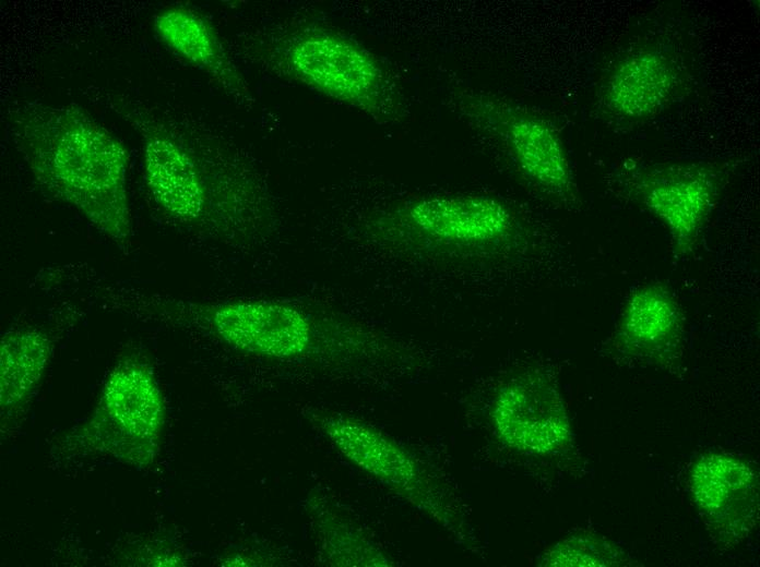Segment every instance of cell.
Here are the masks:
<instances>
[{
	"instance_id": "cell-1",
	"label": "cell",
	"mask_w": 760,
	"mask_h": 567,
	"mask_svg": "<svg viewBox=\"0 0 760 567\" xmlns=\"http://www.w3.org/2000/svg\"><path fill=\"white\" fill-rule=\"evenodd\" d=\"M9 137L36 182L124 248L132 236L124 144L75 105L22 100L7 112Z\"/></svg>"
},
{
	"instance_id": "cell-2",
	"label": "cell",
	"mask_w": 760,
	"mask_h": 567,
	"mask_svg": "<svg viewBox=\"0 0 760 567\" xmlns=\"http://www.w3.org/2000/svg\"><path fill=\"white\" fill-rule=\"evenodd\" d=\"M295 79L330 98L376 116L394 108V92L378 61L353 40L326 31L293 39L285 51Z\"/></svg>"
},
{
	"instance_id": "cell-3",
	"label": "cell",
	"mask_w": 760,
	"mask_h": 567,
	"mask_svg": "<svg viewBox=\"0 0 760 567\" xmlns=\"http://www.w3.org/2000/svg\"><path fill=\"white\" fill-rule=\"evenodd\" d=\"M116 110L139 133L144 180L155 204L180 222L200 220L207 190L192 154L154 111L128 100H118Z\"/></svg>"
},
{
	"instance_id": "cell-4",
	"label": "cell",
	"mask_w": 760,
	"mask_h": 567,
	"mask_svg": "<svg viewBox=\"0 0 760 567\" xmlns=\"http://www.w3.org/2000/svg\"><path fill=\"white\" fill-rule=\"evenodd\" d=\"M633 196L668 231L677 255L690 253L716 203L719 180L701 164L650 167L630 179Z\"/></svg>"
},
{
	"instance_id": "cell-5",
	"label": "cell",
	"mask_w": 760,
	"mask_h": 567,
	"mask_svg": "<svg viewBox=\"0 0 760 567\" xmlns=\"http://www.w3.org/2000/svg\"><path fill=\"white\" fill-rule=\"evenodd\" d=\"M200 312L225 343L244 353L290 360L307 353L312 342L309 316L288 302L230 300L203 305Z\"/></svg>"
},
{
	"instance_id": "cell-6",
	"label": "cell",
	"mask_w": 760,
	"mask_h": 567,
	"mask_svg": "<svg viewBox=\"0 0 760 567\" xmlns=\"http://www.w3.org/2000/svg\"><path fill=\"white\" fill-rule=\"evenodd\" d=\"M499 436L522 451L546 454L569 438L562 396L546 374L530 371L510 378L498 390L491 412Z\"/></svg>"
},
{
	"instance_id": "cell-7",
	"label": "cell",
	"mask_w": 760,
	"mask_h": 567,
	"mask_svg": "<svg viewBox=\"0 0 760 567\" xmlns=\"http://www.w3.org/2000/svg\"><path fill=\"white\" fill-rule=\"evenodd\" d=\"M402 222L420 240L454 248H485L510 240L516 222L507 205L483 195H437L412 202Z\"/></svg>"
},
{
	"instance_id": "cell-8",
	"label": "cell",
	"mask_w": 760,
	"mask_h": 567,
	"mask_svg": "<svg viewBox=\"0 0 760 567\" xmlns=\"http://www.w3.org/2000/svg\"><path fill=\"white\" fill-rule=\"evenodd\" d=\"M487 118L524 178L559 201L574 200L577 188L567 152L551 124L508 105H491Z\"/></svg>"
},
{
	"instance_id": "cell-9",
	"label": "cell",
	"mask_w": 760,
	"mask_h": 567,
	"mask_svg": "<svg viewBox=\"0 0 760 567\" xmlns=\"http://www.w3.org/2000/svg\"><path fill=\"white\" fill-rule=\"evenodd\" d=\"M98 414L118 439L152 449L164 420L163 397L152 369L138 359L121 360L105 382Z\"/></svg>"
},
{
	"instance_id": "cell-10",
	"label": "cell",
	"mask_w": 760,
	"mask_h": 567,
	"mask_svg": "<svg viewBox=\"0 0 760 567\" xmlns=\"http://www.w3.org/2000/svg\"><path fill=\"white\" fill-rule=\"evenodd\" d=\"M691 487L704 518L722 536L744 538L758 512V490L753 472L741 461L726 456L702 458L691 474Z\"/></svg>"
},
{
	"instance_id": "cell-11",
	"label": "cell",
	"mask_w": 760,
	"mask_h": 567,
	"mask_svg": "<svg viewBox=\"0 0 760 567\" xmlns=\"http://www.w3.org/2000/svg\"><path fill=\"white\" fill-rule=\"evenodd\" d=\"M678 82L679 71L666 51L641 48L626 55L608 71L601 99L618 117L649 118L668 106Z\"/></svg>"
},
{
	"instance_id": "cell-12",
	"label": "cell",
	"mask_w": 760,
	"mask_h": 567,
	"mask_svg": "<svg viewBox=\"0 0 760 567\" xmlns=\"http://www.w3.org/2000/svg\"><path fill=\"white\" fill-rule=\"evenodd\" d=\"M317 424L357 467L404 493L412 494L417 487L418 469L414 460L382 433L339 414L322 415Z\"/></svg>"
},
{
	"instance_id": "cell-13",
	"label": "cell",
	"mask_w": 760,
	"mask_h": 567,
	"mask_svg": "<svg viewBox=\"0 0 760 567\" xmlns=\"http://www.w3.org/2000/svg\"><path fill=\"white\" fill-rule=\"evenodd\" d=\"M681 314L676 297L661 282L636 288L624 305L618 339L637 355L657 358L679 342Z\"/></svg>"
},
{
	"instance_id": "cell-14",
	"label": "cell",
	"mask_w": 760,
	"mask_h": 567,
	"mask_svg": "<svg viewBox=\"0 0 760 567\" xmlns=\"http://www.w3.org/2000/svg\"><path fill=\"white\" fill-rule=\"evenodd\" d=\"M154 29L175 55L206 72L225 89L245 91L214 28L203 16L185 7H168L156 14Z\"/></svg>"
},
{
	"instance_id": "cell-15",
	"label": "cell",
	"mask_w": 760,
	"mask_h": 567,
	"mask_svg": "<svg viewBox=\"0 0 760 567\" xmlns=\"http://www.w3.org/2000/svg\"><path fill=\"white\" fill-rule=\"evenodd\" d=\"M51 354L47 334L33 326L9 329L0 345V401L4 410L23 406L37 389Z\"/></svg>"
},
{
	"instance_id": "cell-16",
	"label": "cell",
	"mask_w": 760,
	"mask_h": 567,
	"mask_svg": "<svg viewBox=\"0 0 760 567\" xmlns=\"http://www.w3.org/2000/svg\"><path fill=\"white\" fill-rule=\"evenodd\" d=\"M605 547V544H584V540H579L578 543L570 541L551 553L549 565L606 566L611 560L607 559Z\"/></svg>"
}]
</instances>
